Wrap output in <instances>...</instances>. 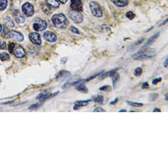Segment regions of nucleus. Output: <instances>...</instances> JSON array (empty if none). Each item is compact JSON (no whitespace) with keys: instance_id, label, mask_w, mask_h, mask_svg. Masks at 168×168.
Masks as SVG:
<instances>
[{"instance_id":"c9c22d12","label":"nucleus","mask_w":168,"mask_h":168,"mask_svg":"<svg viewBox=\"0 0 168 168\" xmlns=\"http://www.w3.org/2000/svg\"><path fill=\"white\" fill-rule=\"evenodd\" d=\"M162 81V78L160 77L155 78L152 81V84L154 85H157Z\"/></svg>"},{"instance_id":"58836bf2","label":"nucleus","mask_w":168,"mask_h":168,"mask_svg":"<svg viewBox=\"0 0 168 168\" xmlns=\"http://www.w3.org/2000/svg\"><path fill=\"white\" fill-rule=\"evenodd\" d=\"M149 87V85L148 83L147 82H144L142 84L141 88L143 90L144 89H147Z\"/></svg>"},{"instance_id":"7c9ffc66","label":"nucleus","mask_w":168,"mask_h":168,"mask_svg":"<svg viewBox=\"0 0 168 168\" xmlns=\"http://www.w3.org/2000/svg\"><path fill=\"white\" fill-rule=\"evenodd\" d=\"M125 16L129 20H132L135 17L136 15L132 11H128L125 14Z\"/></svg>"},{"instance_id":"4468645a","label":"nucleus","mask_w":168,"mask_h":168,"mask_svg":"<svg viewBox=\"0 0 168 168\" xmlns=\"http://www.w3.org/2000/svg\"><path fill=\"white\" fill-rule=\"evenodd\" d=\"M160 33L159 32H157L156 33L150 37L148 38L147 41L146 42L143 46L141 48H146L148 47L149 46L152 45L156 39L158 38L159 36Z\"/></svg>"},{"instance_id":"f8f14e48","label":"nucleus","mask_w":168,"mask_h":168,"mask_svg":"<svg viewBox=\"0 0 168 168\" xmlns=\"http://www.w3.org/2000/svg\"><path fill=\"white\" fill-rule=\"evenodd\" d=\"M70 76L71 73L68 71L62 70L58 74L56 80L57 81H63L67 79Z\"/></svg>"},{"instance_id":"8fccbe9b","label":"nucleus","mask_w":168,"mask_h":168,"mask_svg":"<svg viewBox=\"0 0 168 168\" xmlns=\"http://www.w3.org/2000/svg\"><path fill=\"white\" fill-rule=\"evenodd\" d=\"M2 25L0 24V32H1V31H2Z\"/></svg>"},{"instance_id":"09e8293b","label":"nucleus","mask_w":168,"mask_h":168,"mask_svg":"<svg viewBox=\"0 0 168 168\" xmlns=\"http://www.w3.org/2000/svg\"><path fill=\"white\" fill-rule=\"evenodd\" d=\"M165 100L166 101H168V94L165 95Z\"/></svg>"},{"instance_id":"f704fd0d","label":"nucleus","mask_w":168,"mask_h":168,"mask_svg":"<svg viewBox=\"0 0 168 168\" xmlns=\"http://www.w3.org/2000/svg\"><path fill=\"white\" fill-rule=\"evenodd\" d=\"M100 75L101 76L99 77L98 79H99V80H104V79L106 78L109 77V71L105 73H103Z\"/></svg>"},{"instance_id":"b1692460","label":"nucleus","mask_w":168,"mask_h":168,"mask_svg":"<svg viewBox=\"0 0 168 168\" xmlns=\"http://www.w3.org/2000/svg\"><path fill=\"white\" fill-rule=\"evenodd\" d=\"M10 31L6 27L4 26L3 30L2 33V36L4 37V38L9 39V38H10Z\"/></svg>"},{"instance_id":"37998d69","label":"nucleus","mask_w":168,"mask_h":168,"mask_svg":"<svg viewBox=\"0 0 168 168\" xmlns=\"http://www.w3.org/2000/svg\"><path fill=\"white\" fill-rule=\"evenodd\" d=\"M168 22V18H166V20H165L161 24H160V25H159V27H161L162 26H163V25H166V24Z\"/></svg>"},{"instance_id":"423d86ee","label":"nucleus","mask_w":168,"mask_h":168,"mask_svg":"<svg viewBox=\"0 0 168 168\" xmlns=\"http://www.w3.org/2000/svg\"><path fill=\"white\" fill-rule=\"evenodd\" d=\"M22 10L25 16L27 17H32L34 15V10L32 4L26 2L22 6Z\"/></svg>"},{"instance_id":"c756f323","label":"nucleus","mask_w":168,"mask_h":168,"mask_svg":"<svg viewBox=\"0 0 168 168\" xmlns=\"http://www.w3.org/2000/svg\"><path fill=\"white\" fill-rule=\"evenodd\" d=\"M99 90H100L105 91V92H110L112 90V87L111 86L106 85V86L101 87L99 88Z\"/></svg>"},{"instance_id":"ea45409f","label":"nucleus","mask_w":168,"mask_h":168,"mask_svg":"<svg viewBox=\"0 0 168 168\" xmlns=\"http://www.w3.org/2000/svg\"><path fill=\"white\" fill-rule=\"evenodd\" d=\"M6 47L7 45L6 42H3L2 44H1V45H0V49L4 50V49H6Z\"/></svg>"},{"instance_id":"bb28decb","label":"nucleus","mask_w":168,"mask_h":168,"mask_svg":"<svg viewBox=\"0 0 168 168\" xmlns=\"http://www.w3.org/2000/svg\"><path fill=\"white\" fill-rule=\"evenodd\" d=\"M159 97L158 94L157 93H152L150 94L149 96V101H151V102H154Z\"/></svg>"},{"instance_id":"6e6552de","label":"nucleus","mask_w":168,"mask_h":168,"mask_svg":"<svg viewBox=\"0 0 168 168\" xmlns=\"http://www.w3.org/2000/svg\"><path fill=\"white\" fill-rule=\"evenodd\" d=\"M70 6L73 10L80 12L83 11V4L81 0H71Z\"/></svg>"},{"instance_id":"a211bd4d","label":"nucleus","mask_w":168,"mask_h":168,"mask_svg":"<svg viewBox=\"0 0 168 168\" xmlns=\"http://www.w3.org/2000/svg\"><path fill=\"white\" fill-rule=\"evenodd\" d=\"M144 38H141L139 39L138 40L134 42L133 44H132L131 45H129L127 48V51H131L133 50L136 46L142 43L144 41Z\"/></svg>"},{"instance_id":"ddd939ff","label":"nucleus","mask_w":168,"mask_h":168,"mask_svg":"<svg viewBox=\"0 0 168 168\" xmlns=\"http://www.w3.org/2000/svg\"><path fill=\"white\" fill-rule=\"evenodd\" d=\"M14 54L18 58H22L25 57L26 52L22 46L18 45L14 50Z\"/></svg>"},{"instance_id":"de8ad7c7","label":"nucleus","mask_w":168,"mask_h":168,"mask_svg":"<svg viewBox=\"0 0 168 168\" xmlns=\"http://www.w3.org/2000/svg\"><path fill=\"white\" fill-rule=\"evenodd\" d=\"M127 111H126L125 109H121V110H120V111H118V112H126Z\"/></svg>"},{"instance_id":"c03bdc74","label":"nucleus","mask_w":168,"mask_h":168,"mask_svg":"<svg viewBox=\"0 0 168 168\" xmlns=\"http://www.w3.org/2000/svg\"><path fill=\"white\" fill-rule=\"evenodd\" d=\"M163 66L165 68H167L168 67V58H167L166 59V60L165 61L164 63Z\"/></svg>"},{"instance_id":"473e14b6","label":"nucleus","mask_w":168,"mask_h":168,"mask_svg":"<svg viewBox=\"0 0 168 168\" xmlns=\"http://www.w3.org/2000/svg\"><path fill=\"white\" fill-rule=\"evenodd\" d=\"M40 104L39 103H35V104H32L30 105V107L28 108V109L31 110H37V108H39L40 107Z\"/></svg>"},{"instance_id":"7ed1b4c3","label":"nucleus","mask_w":168,"mask_h":168,"mask_svg":"<svg viewBox=\"0 0 168 168\" xmlns=\"http://www.w3.org/2000/svg\"><path fill=\"white\" fill-rule=\"evenodd\" d=\"M33 21V29L37 32L43 31L47 28V24L46 21L40 18H34Z\"/></svg>"},{"instance_id":"5701e85b","label":"nucleus","mask_w":168,"mask_h":168,"mask_svg":"<svg viewBox=\"0 0 168 168\" xmlns=\"http://www.w3.org/2000/svg\"><path fill=\"white\" fill-rule=\"evenodd\" d=\"M10 55L7 52H0V59L1 60L4 61L10 60Z\"/></svg>"},{"instance_id":"1a4fd4ad","label":"nucleus","mask_w":168,"mask_h":168,"mask_svg":"<svg viewBox=\"0 0 168 168\" xmlns=\"http://www.w3.org/2000/svg\"><path fill=\"white\" fill-rule=\"evenodd\" d=\"M10 38H13L18 42H21L24 40V35L22 33L13 30L10 31Z\"/></svg>"},{"instance_id":"cd10ccee","label":"nucleus","mask_w":168,"mask_h":168,"mask_svg":"<svg viewBox=\"0 0 168 168\" xmlns=\"http://www.w3.org/2000/svg\"><path fill=\"white\" fill-rule=\"evenodd\" d=\"M8 4L7 0H0V11L5 10Z\"/></svg>"},{"instance_id":"f257e3e1","label":"nucleus","mask_w":168,"mask_h":168,"mask_svg":"<svg viewBox=\"0 0 168 168\" xmlns=\"http://www.w3.org/2000/svg\"><path fill=\"white\" fill-rule=\"evenodd\" d=\"M156 51L154 48H141L138 52L133 55L132 57L134 60H144L154 57Z\"/></svg>"},{"instance_id":"9b49d317","label":"nucleus","mask_w":168,"mask_h":168,"mask_svg":"<svg viewBox=\"0 0 168 168\" xmlns=\"http://www.w3.org/2000/svg\"><path fill=\"white\" fill-rule=\"evenodd\" d=\"M13 15L16 22L18 24H24V22H25V17L19 10H15L13 12Z\"/></svg>"},{"instance_id":"aec40b11","label":"nucleus","mask_w":168,"mask_h":168,"mask_svg":"<svg viewBox=\"0 0 168 168\" xmlns=\"http://www.w3.org/2000/svg\"><path fill=\"white\" fill-rule=\"evenodd\" d=\"M75 89L79 91L83 94H86L89 93V90L87 87L83 84L79 85L75 88Z\"/></svg>"},{"instance_id":"79ce46f5","label":"nucleus","mask_w":168,"mask_h":168,"mask_svg":"<svg viewBox=\"0 0 168 168\" xmlns=\"http://www.w3.org/2000/svg\"><path fill=\"white\" fill-rule=\"evenodd\" d=\"M118 98H116L114 99V101H111L110 103V105H114V104H117L118 101Z\"/></svg>"},{"instance_id":"393cba45","label":"nucleus","mask_w":168,"mask_h":168,"mask_svg":"<svg viewBox=\"0 0 168 168\" xmlns=\"http://www.w3.org/2000/svg\"><path fill=\"white\" fill-rule=\"evenodd\" d=\"M5 24L8 27H13L15 26L13 21L10 17H8L5 20Z\"/></svg>"},{"instance_id":"3c124183","label":"nucleus","mask_w":168,"mask_h":168,"mask_svg":"<svg viewBox=\"0 0 168 168\" xmlns=\"http://www.w3.org/2000/svg\"><path fill=\"white\" fill-rule=\"evenodd\" d=\"M129 112H135V111H129Z\"/></svg>"},{"instance_id":"f3484780","label":"nucleus","mask_w":168,"mask_h":168,"mask_svg":"<svg viewBox=\"0 0 168 168\" xmlns=\"http://www.w3.org/2000/svg\"><path fill=\"white\" fill-rule=\"evenodd\" d=\"M111 2L116 6L124 7L128 4V0H111Z\"/></svg>"},{"instance_id":"9d476101","label":"nucleus","mask_w":168,"mask_h":168,"mask_svg":"<svg viewBox=\"0 0 168 168\" xmlns=\"http://www.w3.org/2000/svg\"><path fill=\"white\" fill-rule=\"evenodd\" d=\"M43 37L48 42H53L57 40V36L53 32L47 31L43 34Z\"/></svg>"},{"instance_id":"a18cd8bd","label":"nucleus","mask_w":168,"mask_h":168,"mask_svg":"<svg viewBox=\"0 0 168 168\" xmlns=\"http://www.w3.org/2000/svg\"><path fill=\"white\" fill-rule=\"evenodd\" d=\"M161 112V111L160 109L159 108H155V109H154L153 111V112Z\"/></svg>"},{"instance_id":"20e7f679","label":"nucleus","mask_w":168,"mask_h":168,"mask_svg":"<svg viewBox=\"0 0 168 168\" xmlns=\"http://www.w3.org/2000/svg\"><path fill=\"white\" fill-rule=\"evenodd\" d=\"M91 13L95 17H101L103 16V11L99 4L95 2H91L90 4Z\"/></svg>"},{"instance_id":"39448f33","label":"nucleus","mask_w":168,"mask_h":168,"mask_svg":"<svg viewBox=\"0 0 168 168\" xmlns=\"http://www.w3.org/2000/svg\"><path fill=\"white\" fill-rule=\"evenodd\" d=\"M68 16L71 20L77 24H80L83 20V16L78 11L71 10L68 13Z\"/></svg>"},{"instance_id":"6ab92c4d","label":"nucleus","mask_w":168,"mask_h":168,"mask_svg":"<svg viewBox=\"0 0 168 168\" xmlns=\"http://www.w3.org/2000/svg\"><path fill=\"white\" fill-rule=\"evenodd\" d=\"M93 100L95 103L100 104V105H102L103 104V102H104V97L103 95H97V96L93 97Z\"/></svg>"},{"instance_id":"72a5a7b5","label":"nucleus","mask_w":168,"mask_h":168,"mask_svg":"<svg viewBox=\"0 0 168 168\" xmlns=\"http://www.w3.org/2000/svg\"><path fill=\"white\" fill-rule=\"evenodd\" d=\"M15 48V44L13 42L10 43L8 45V49L9 52L12 53L13 52L14 48Z\"/></svg>"},{"instance_id":"0eeeda50","label":"nucleus","mask_w":168,"mask_h":168,"mask_svg":"<svg viewBox=\"0 0 168 168\" xmlns=\"http://www.w3.org/2000/svg\"><path fill=\"white\" fill-rule=\"evenodd\" d=\"M29 39L32 43L40 45L41 44V39L40 34L37 32H32L29 34Z\"/></svg>"},{"instance_id":"a19ab883","label":"nucleus","mask_w":168,"mask_h":168,"mask_svg":"<svg viewBox=\"0 0 168 168\" xmlns=\"http://www.w3.org/2000/svg\"><path fill=\"white\" fill-rule=\"evenodd\" d=\"M67 57H65L62 58L61 59V63L62 64H65V63H66V62L67 61Z\"/></svg>"},{"instance_id":"a878e982","label":"nucleus","mask_w":168,"mask_h":168,"mask_svg":"<svg viewBox=\"0 0 168 168\" xmlns=\"http://www.w3.org/2000/svg\"><path fill=\"white\" fill-rule=\"evenodd\" d=\"M126 103L130 105V106H132L133 107H136V108H140V107H142L143 106V104H142V103H137V102H132L131 101H126Z\"/></svg>"},{"instance_id":"c85d7f7f","label":"nucleus","mask_w":168,"mask_h":168,"mask_svg":"<svg viewBox=\"0 0 168 168\" xmlns=\"http://www.w3.org/2000/svg\"><path fill=\"white\" fill-rule=\"evenodd\" d=\"M103 72H104V71H101L100 72L96 74L93 75L91 76L90 77L86 79L85 80V82H89V81L92 80L94 79L95 78L99 76V75L102 74Z\"/></svg>"},{"instance_id":"4c0bfd02","label":"nucleus","mask_w":168,"mask_h":168,"mask_svg":"<svg viewBox=\"0 0 168 168\" xmlns=\"http://www.w3.org/2000/svg\"><path fill=\"white\" fill-rule=\"evenodd\" d=\"M94 112H107L106 111H105L104 109H103V108H101V107H97L96 108H95L94 109V111H93Z\"/></svg>"},{"instance_id":"412c9836","label":"nucleus","mask_w":168,"mask_h":168,"mask_svg":"<svg viewBox=\"0 0 168 168\" xmlns=\"http://www.w3.org/2000/svg\"><path fill=\"white\" fill-rule=\"evenodd\" d=\"M111 78H112L113 87L115 88L118 81L120 79V75H119V74L116 72L111 77Z\"/></svg>"},{"instance_id":"603ef678","label":"nucleus","mask_w":168,"mask_h":168,"mask_svg":"<svg viewBox=\"0 0 168 168\" xmlns=\"http://www.w3.org/2000/svg\"><path fill=\"white\" fill-rule=\"evenodd\" d=\"M1 44V40H0V45Z\"/></svg>"},{"instance_id":"4be33fe9","label":"nucleus","mask_w":168,"mask_h":168,"mask_svg":"<svg viewBox=\"0 0 168 168\" xmlns=\"http://www.w3.org/2000/svg\"><path fill=\"white\" fill-rule=\"evenodd\" d=\"M46 4L49 6L55 8H58L59 6V3L57 0H45Z\"/></svg>"},{"instance_id":"49530a36","label":"nucleus","mask_w":168,"mask_h":168,"mask_svg":"<svg viewBox=\"0 0 168 168\" xmlns=\"http://www.w3.org/2000/svg\"><path fill=\"white\" fill-rule=\"evenodd\" d=\"M61 3L64 4L67 2L68 0H59Z\"/></svg>"},{"instance_id":"e433bc0d","label":"nucleus","mask_w":168,"mask_h":168,"mask_svg":"<svg viewBox=\"0 0 168 168\" xmlns=\"http://www.w3.org/2000/svg\"><path fill=\"white\" fill-rule=\"evenodd\" d=\"M70 30L72 33H74V34H80V31L78 30L77 28H76L75 27H73V26H71V27Z\"/></svg>"},{"instance_id":"dca6fc26","label":"nucleus","mask_w":168,"mask_h":168,"mask_svg":"<svg viewBox=\"0 0 168 168\" xmlns=\"http://www.w3.org/2000/svg\"><path fill=\"white\" fill-rule=\"evenodd\" d=\"M92 101L91 99L86 100V101H78L74 103V106L73 107V109L74 110H78L81 107H84L89 104V102Z\"/></svg>"},{"instance_id":"f03ea898","label":"nucleus","mask_w":168,"mask_h":168,"mask_svg":"<svg viewBox=\"0 0 168 168\" xmlns=\"http://www.w3.org/2000/svg\"><path fill=\"white\" fill-rule=\"evenodd\" d=\"M52 21L55 27L59 29H66L69 24L67 18L62 13L55 14L52 17Z\"/></svg>"},{"instance_id":"2f4dec72","label":"nucleus","mask_w":168,"mask_h":168,"mask_svg":"<svg viewBox=\"0 0 168 168\" xmlns=\"http://www.w3.org/2000/svg\"><path fill=\"white\" fill-rule=\"evenodd\" d=\"M143 73L142 69L141 68L138 67L136 68L134 71V75L136 77H139Z\"/></svg>"},{"instance_id":"2eb2a0df","label":"nucleus","mask_w":168,"mask_h":168,"mask_svg":"<svg viewBox=\"0 0 168 168\" xmlns=\"http://www.w3.org/2000/svg\"><path fill=\"white\" fill-rule=\"evenodd\" d=\"M59 93V91H58V92H55V93H54L53 94H48V93H41V94H39L37 96L36 98H37V100H40V101H44L48 99L55 97V96L57 95Z\"/></svg>"}]
</instances>
